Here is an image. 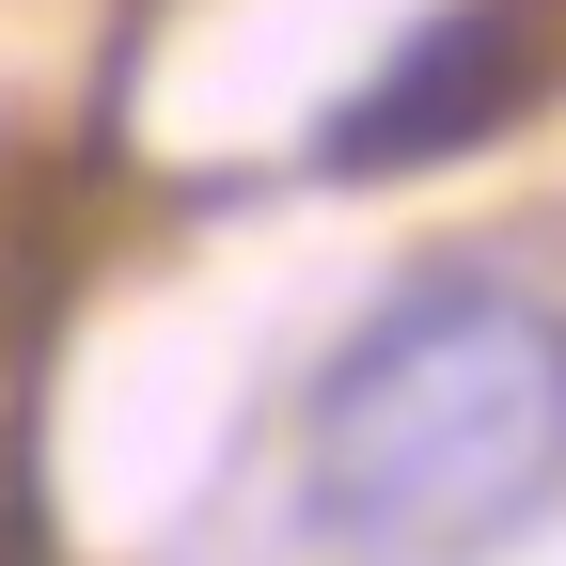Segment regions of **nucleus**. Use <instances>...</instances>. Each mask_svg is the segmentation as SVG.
I'll return each instance as SVG.
<instances>
[{"label":"nucleus","mask_w":566,"mask_h":566,"mask_svg":"<svg viewBox=\"0 0 566 566\" xmlns=\"http://www.w3.org/2000/svg\"><path fill=\"white\" fill-rule=\"evenodd\" d=\"M566 488V300L424 268L331 346L300 409V520L346 566H488Z\"/></svg>","instance_id":"f257e3e1"},{"label":"nucleus","mask_w":566,"mask_h":566,"mask_svg":"<svg viewBox=\"0 0 566 566\" xmlns=\"http://www.w3.org/2000/svg\"><path fill=\"white\" fill-rule=\"evenodd\" d=\"M520 80H535V0H457V17H424L394 48V80H363L331 111L315 174H424V158H457V142L504 126Z\"/></svg>","instance_id":"f03ea898"}]
</instances>
